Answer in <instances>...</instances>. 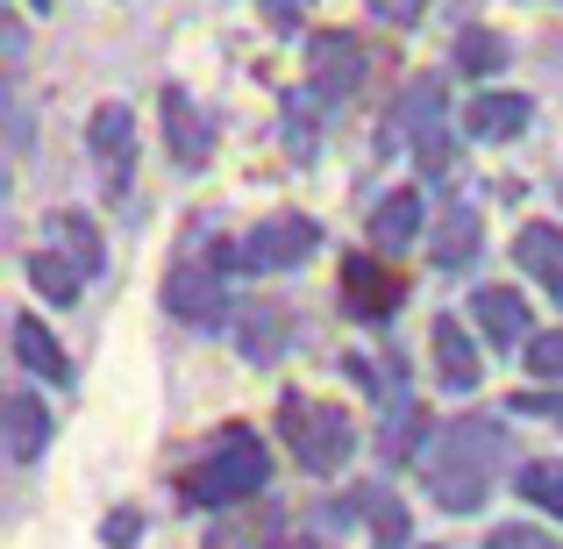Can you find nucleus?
Returning <instances> with one entry per match:
<instances>
[{
	"mask_svg": "<svg viewBox=\"0 0 563 549\" xmlns=\"http://www.w3.org/2000/svg\"><path fill=\"white\" fill-rule=\"evenodd\" d=\"M521 499H536V507H550L563 521V464H528L521 471Z\"/></svg>",
	"mask_w": 563,
	"mask_h": 549,
	"instance_id": "4be33fe9",
	"label": "nucleus"
},
{
	"mask_svg": "<svg viewBox=\"0 0 563 549\" xmlns=\"http://www.w3.org/2000/svg\"><path fill=\"white\" fill-rule=\"evenodd\" d=\"M499 450H507V442H499L493 421H456V428H442V436L421 450L428 493H435L450 514L485 507V493H493V479H499Z\"/></svg>",
	"mask_w": 563,
	"mask_h": 549,
	"instance_id": "f257e3e1",
	"label": "nucleus"
},
{
	"mask_svg": "<svg viewBox=\"0 0 563 549\" xmlns=\"http://www.w3.org/2000/svg\"><path fill=\"white\" fill-rule=\"evenodd\" d=\"M399 129L421 151V165H442V79H413L399 100Z\"/></svg>",
	"mask_w": 563,
	"mask_h": 549,
	"instance_id": "9b49d317",
	"label": "nucleus"
},
{
	"mask_svg": "<svg viewBox=\"0 0 563 549\" xmlns=\"http://www.w3.org/2000/svg\"><path fill=\"white\" fill-rule=\"evenodd\" d=\"M478 207H450V215L435 221V235H428V250H435V264L442 272H456V264H471L478 257Z\"/></svg>",
	"mask_w": 563,
	"mask_h": 549,
	"instance_id": "dca6fc26",
	"label": "nucleus"
},
{
	"mask_svg": "<svg viewBox=\"0 0 563 549\" xmlns=\"http://www.w3.org/2000/svg\"><path fill=\"white\" fill-rule=\"evenodd\" d=\"M321 243V229L307 215H272L243 235L235 250H221V272H243V278H264V272H286V264H307Z\"/></svg>",
	"mask_w": 563,
	"mask_h": 549,
	"instance_id": "20e7f679",
	"label": "nucleus"
},
{
	"mask_svg": "<svg viewBox=\"0 0 563 549\" xmlns=\"http://www.w3.org/2000/svg\"><path fill=\"white\" fill-rule=\"evenodd\" d=\"M528 114H536V108H528L521 94H478L464 108V129L478 143H507V136H521V129H528Z\"/></svg>",
	"mask_w": 563,
	"mask_h": 549,
	"instance_id": "ddd939ff",
	"label": "nucleus"
},
{
	"mask_svg": "<svg viewBox=\"0 0 563 549\" xmlns=\"http://www.w3.org/2000/svg\"><path fill=\"white\" fill-rule=\"evenodd\" d=\"M435 371H442V385H456V393L478 385V343H471V329H456V315L435 321Z\"/></svg>",
	"mask_w": 563,
	"mask_h": 549,
	"instance_id": "2eb2a0df",
	"label": "nucleus"
},
{
	"mask_svg": "<svg viewBox=\"0 0 563 549\" xmlns=\"http://www.w3.org/2000/svg\"><path fill=\"white\" fill-rule=\"evenodd\" d=\"M43 442H51V407L36 393H8L0 399V457L8 464H36Z\"/></svg>",
	"mask_w": 563,
	"mask_h": 549,
	"instance_id": "0eeeda50",
	"label": "nucleus"
},
{
	"mask_svg": "<svg viewBox=\"0 0 563 549\" xmlns=\"http://www.w3.org/2000/svg\"><path fill=\"white\" fill-rule=\"evenodd\" d=\"M86 143H93V157L108 165V193H129V151H136V114H129L122 100L93 108V122H86Z\"/></svg>",
	"mask_w": 563,
	"mask_h": 549,
	"instance_id": "6e6552de",
	"label": "nucleus"
},
{
	"mask_svg": "<svg viewBox=\"0 0 563 549\" xmlns=\"http://www.w3.org/2000/svg\"><path fill=\"white\" fill-rule=\"evenodd\" d=\"M485 549H556V542H542L536 528H499V536L485 542Z\"/></svg>",
	"mask_w": 563,
	"mask_h": 549,
	"instance_id": "c85d7f7f",
	"label": "nucleus"
},
{
	"mask_svg": "<svg viewBox=\"0 0 563 549\" xmlns=\"http://www.w3.org/2000/svg\"><path fill=\"white\" fill-rule=\"evenodd\" d=\"M456 65H464V72H499V65H507L499 29H456Z\"/></svg>",
	"mask_w": 563,
	"mask_h": 549,
	"instance_id": "412c9836",
	"label": "nucleus"
},
{
	"mask_svg": "<svg viewBox=\"0 0 563 549\" xmlns=\"http://www.w3.org/2000/svg\"><path fill=\"white\" fill-rule=\"evenodd\" d=\"M165 143L179 165H207V151H214V122L192 108V94H179V86H165Z\"/></svg>",
	"mask_w": 563,
	"mask_h": 549,
	"instance_id": "f8f14e48",
	"label": "nucleus"
},
{
	"mask_svg": "<svg viewBox=\"0 0 563 549\" xmlns=\"http://www.w3.org/2000/svg\"><path fill=\"white\" fill-rule=\"evenodd\" d=\"M264 479H272V457H264V442L250 436V428H229V436L214 442V450L200 457V464L186 471L179 493L192 507H235V499H257Z\"/></svg>",
	"mask_w": 563,
	"mask_h": 549,
	"instance_id": "f03ea898",
	"label": "nucleus"
},
{
	"mask_svg": "<svg viewBox=\"0 0 563 549\" xmlns=\"http://www.w3.org/2000/svg\"><path fill=\"white\" fill-rule=\"evenodd\" d=\"M165 307L179 321H221L229 315V286H221V272H207V264H179V272L165 278Z\"/></svg>",
	"mask_w": 563,
	"mask_h": 549,
	"instance_id": "1a4fd4ad",
	"label": "nucleus"
},
{
	"mask_svg": "<svg viewBox=\"0 0 563 549\" xmlns=\"http://www.w3.org/2000/svg\"><path fill=\"white\" fill-rule=\"evenodd\" d=\"M471 321H478V329L493 336L499 350H514V343L528 350V343H536V321H528V300H521L514 286H478V293H471Z\"/></svg>",
	"mask_w": 563,
	"mask_h": 549,
	"instance_id": "9d476101",
	"label": "nucleus"
},
{
	"mask_svg": "<svg viewBox=\"0 0 563 549\" xmlns=\"http://www.w3.org/2000/svg\"><path fill=\"white\" fill-rule=\"evenodd\" d=\"M364 8H372L378 22H399V29H407V22H421V8H428V0H364Z\"/></svg>",
	"mask_w": 563,
	"mask_h": 549,
	"instance_id": "a878e982",
	"label": "nucleus"
},
{
	"mask_svg": "<svg viewBox=\"0 0 563 549\" xmlns=\"http://www.w3.org/2000/svg\"><path fill=\"white\" fill-rule=\"evenodd\" d=\"M421 235V193H393V200L372 207V243L378 250H407Z\"/></svg>",
	"mask_w": 563,
	"mask_h": 549,
	"instance_id": "f3484780",
	"label": "nucleus"
},
{
	"mask_svg": "<svg viewBox=\"0 0 563 549\" xmlns=\"http://www.w3.org/2000/svg\"><path fill=\"white\" fill-rule=\"evenodd\" d=\"M278 549H314V542H307V536H292V542H278Z\"/></svg>",
	"mask_w": 563,
	"mask_h": 549,
	"instance_id": "7c9ffc66",
	"label": "nucleus"
},
{
	"mask_svg": "<svg viewBox=\"0 0 563 549\" xmlns=\"http://www.w3.org/2000/svg\"><path fill=\"white\" fill-rule=\"evenodd\" d=\"M136 536H143V521H136V514H129V507L114 514L108 528H100V542H108V549H136Z\"/></svg>",
	"mask_w": 563,
	"mask_h": 549,
	"instance_id": "393cba45",
	"label": "nucleus"
},
{
	"mask_svg": "<svg viewBox=\"0 0 563 549\" xmlns=\"http://www.w3.org/2000/svg\"><path fill=\"white\" fill-rule=\"evenodd\" d=\"M514 264H521L528 278H542V286L563 300V229H550V221L521 229V235H514Z\"/></svg>",
	"mask_w": 563,
	"mask_h": 549,
	"instance_id": "4468645a",
	"label": "nucleus"
},
{
	"mask_svg": "<svg viewBox=\"0 0 563 549\" xmlns=\"http://www.w3.org/2000/svg\"><path fill=\"white\" fill-rule=\"evenodd\" d=\"M51 235H57V257H71L79 272H100V257H108V243H100L93 215H51Z\"/></svg>",
	"mask_w": 563,
	"mask_h": 549,
	"instance_id": "a211bd4d",
	"label": "nucleus"
},
{
	"mask_svg": "<svg viewBox=\"0 0 563 549\" xmlns=\"http://www.w3.org/2000/svg\"><path fill=\"white\" fill-rule=\"evenodd\" d=\"M399 300H407V286H399V272L385 257H343V307L357 321H385V315H399Z\"/></svg>",
	"mask_w": 563,
	"mask_h": 549,
	"instance_id": "423d86ee",
	"label": "nucleus"
},
{
	"mask_svg": "<svg viewBox=\"0 0 563 549\" xmlns=\"http://www.w3.org/2000/svg\"><path fill=\"white\" fill-rule=\"evenodd\" d=\"M278 436H286V450L300 457L307 471H343L350 450H357V428H350V414L335 407V399H314V393H286L278 399Z\"/></svg>",
	"mask_w": 563,
	"mask_h": 549,
	"instance_id": "7ed1b4c3",
	"label": "nucleus"
},
{
	"mask_svg": "<svg viewBox=\"0 0 563 549\" xmlns=\"http://www.w3.org/2000/svg\"><path fill=\"white\" fill-rule=\"evenodd\" d=\"M14 358H22L29 371H36V378H65V350L51 343V329H43V321H14Z\"/></svg>",
	"mask_w": 563,
	"mask_h": 549,
	"instance_id": "6ab92c4d",
	"label": "nucleus"
},
{
	"mask_svg": "<svg viewBox=\"0 0 563 549\" xmlns=\"http://www.w3.org/2000/svg\"><path fill=\"white\" fill-rule=\"evenodd\" d=\"M257 536H250L243 521H229V528H214V536H207V549H250Z\"/></svg>",
	"mask_w": 563,
	"mask_h": 549,
	"instance_id": "c756f323",
	"label": "nucleus"
},
{
	"mask_svg": "<svg viewBox=\"0 0 563 549\" xmlns=\"http://www.w3.org/2000/svg\"><path fill=\"white\" fill-rule=\"evenodd\" d=\"M528 371H536V378H563V329H542L536 343H528Z\"/></svg>",
	"mask_w": 563,
	"mask_h": 549,
	"instance_id": "b1692460",
	"label": "nucleus"
},
{
	"mask_svg": "<svg viewBox=\"0 0 563 549\" xmlns=\"http://www.w3.org/2000/svg\"><path fill=\"white\" fill-rule=\"evenodd\" d=\"M300 14H307V0H264V22L272 29H300Z\"/></svg>",
	"mask_w": 563,
	"mask_h": 549,
	"instance_id": "cd10ccee",
	"label": "nucleus"
},
{
	"mask_svg": "<svg viewBox=\"0 0 563 549\" xmlns=\"http://www.w3.org/2000/svg\"><path fill=\"white\" fill-rule=\"evenodd\" d=\"M29 278H36V293H43V300H57V307H71V300H79V264H71V257H57V250H43V257H29Z\"/></svg>",
	"mask_w": 563,
	"mask_h": 549,
	"instance_id": "aec40b11",
	"label": "nucleus"
},
{
	"mask_svg": "<svg viewBox=\"0 0 563 549\" xmlns=\"http://www.w3.org/2000/svg\"><path fill=\"white\" fill-rule=\"evenodd\" d=\"M278 336H292V321L286 315H243V350L250 358H278Z\"/></svg>",
	"mask_w": 563,
	"mask_h": 549,
	"instance_id": "5701e85b",
	"label": "nucleus"
},
{
	"mask_svg": "<svg viewBox=\"0 0 563 549\" xmlns=\"http://www.w3.org/2000/svg\"><path fill=\"white\" fill-rule=\"evenodd\" d=\"M407 542V514L399 507H378V549H399Z\"/></svg>",
	"mask_w": 563,
	"mask_h": 549,
	"instance_id": "bb28decb",
	"label": "nucleus"
},
{
	"mask_svg": "<svg viewBox=\"0 0 563 549\" xmlns=\"http://www.w3.org/2000/svg\"><path fill=\"white\" fill-rule=\"evenodd\" d=\"M357 79H364V43L350 36V29H321V36L307 43V100L329 108V100H343Z\"/></svg>",
	"mask_w": 563,
	"mask_h": 549,
	"instance_id": "39448f33",
	"label": "nucleus"
}]
</instances>
